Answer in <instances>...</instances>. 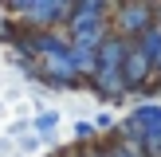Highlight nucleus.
I'll list each match as a JSON object with an SVG mask.
<instances>
[{
  "label": "nucleus",
  "instance_id": "nucleus-10",
  "mask_svg": "<svg viewBox=\"0 0 161 157\" xmlns=\"http://www.w3.org/2000/svg\"><path fill=\"white\" fill-rule=\"evenodd\" d=\"M153 16H161V8H153Z\"/></svg>",
  "mask_w": 161,
  "mask_h": 157
},
{
  "label": "nucleus",
  "instance_id": "nucleus-9",
  "mask_svg": "<svg viewBox=\"0 0 161 157\" xmlns=\"http://www.w3.org/2000/svg\"><path fill=\"white\" fill-rule=\"evenodd\" d=\"M106 157H134V149H122V145H118V149H106Z\"/></svg>",
  "mask_w": 161,
  "mask_h": 157
},
{
  "label": "nucleus",
  "instance_id": "nucleus-2",
  "mask_svg": "<svg viewBox=\"0 0 161 157\" xmlns=\"http://www.w3.org/2000/svg\"><path fill=\"white\" fill-rule=\"evenodd\" d=\"M126 133H130L149 157H161V106H138L126 118Z\"/></svg>",
  "mask_w": 161,
  "mask_h": 157
},
{
  "label": "nucleus",
  "instance_id": "nucleus-5",
  "mask_svg": "<svg viewBox=\"0 0 161 157\" xmlns=\"http://www.w3.org/2000/svg\"><path fill=\"white\" fill-rule=\"evenodd\" d=\"M106 12V4H75L71 8V28H75V35H91V31H102V20L98 16Z\"/></svg>",
  "mask_w": 161,
  "mask_h": 157
},
{
  "label": "nucleus",
  "instance_id": "nucleus-8",
  "mask_svg": "<svg viewBox=\"0 0 161 157\" xmlns=\"http://www.w3.org/2000/svg\"><path fill=\"white\" fill-rule=\"evenodd\" d=\"M91 133H94L91 122H79V126H75V138H91Z\"/></svg>",
  "mask_w": 161,
  "mask_h": 157
},
{
  "label": "nucleus",
  "instance_id": "nucleus-6",
  "mask_svg": "<svg viewBox=\"0 0 161 157\" xmlns=\"http://www.w3.org/2000/svg\"><path fill=\"white\" fill-rule=\"evenodd\" d=\"M149 67H153V59L142 55V47H130L126 67H122V83H126V86H142V83H146V75H149Z\"/></svg>",
  "mask_w": 161,
  "mask_h": 157
},
{
  "label": "nucleus",
  "instance_id": "nucleus-3",
  "mask_svg": "<svg viewBox=\"0 0 161 157\" xmlns=\"http://www.w3.org/2000/svg\"><path fill=\"white\" fill-rule=\"evenodd\" d=\"M12 12L31 16L28 24H36V28H51V24H59L71 12V4H31V0H20V4H12Z\"/></svg>",
  "mask_w": 161,
  "mask_h": 157
},
{
  "label": "nucleus",
  "instance_id": "nucleus-11",
  "mask_svg": "<svg viewBox=\"0 0 161 157\" xmlns=\"http://www.w3.org/2000/svg\"><path fill=\"white\" fill-rule=\"evenodd\" d=\"M157 67H161V55H157Z\"/></svg>",
  "mask_w": 161,
  "mask_h": 157
},
{
  "label": "nucleus",
  "instance_id": "nucleus-7",
  "mask_svg": "<svg viewBox=\"0 0 161 157\" xmlns=\"http://www.w3.org/2000/svg\"><path fill=\"white\" fill-rule=\"evenodd\" d=\"M55 122H59V118L47 110V114H39V118H36V130H43V133H47V130H55Z\"/></svg>",
  "mask_w": 161,
  "mask_h": 157
},
{
  "label": "nucleus",
  "instance_id": "nucleus-4",
  "mask_svg": "<svg viewBox=\"0 0 161 157\" xmlns=\"http://www.w3.org/2000/svg\"><path fill=\"white\" fill-rule=\"evenodd\" d=\"M149 28H153V8L149 4H126V8H118V31H126V35H146Z\"/></svg>",
  "mask_w": 161,
  "mask_h": 157
},
{
  "label": "nucleus",
  "instance_id": "nucleus-1",
  "mask_svg": "<svg viewBox=\"0 0 161 157\" xmlns=\"http://www.w3.org/2000/svg\"><path fill=\"white\" fill-rule=\"evenodd\" d=\"M126 55H130V43L122 35H106L98 47V63H94V83H98L102 94L110 98H122L126 83H122V67H126Z\"/></svg>",
  "mask_w": 161,
  "mask_h": 157
}]
</instances>
